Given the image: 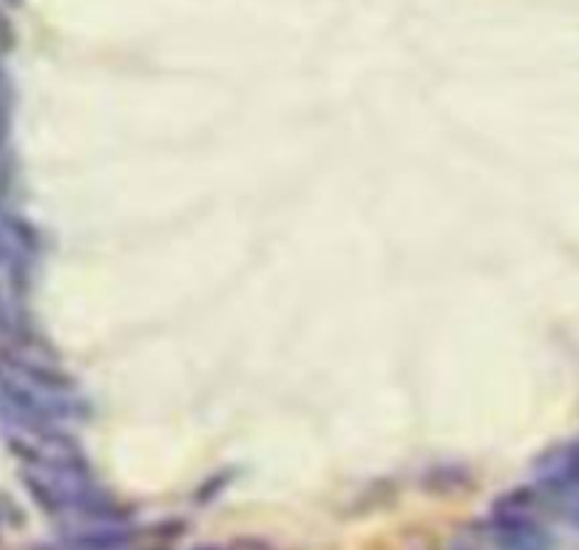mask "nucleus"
<instances>
[{
    "instance_id": "1",
    "label": "nucleus",
    "mask_w": 579,
    "mask_h": 550,
    "mask_svg": "<svg viewBox=\"0 0 579 550\" xmlns=\"http://www.w3.org/2000/svg\"><path fill=\"white\" fill-rule=\"evenodd\" d=\"M554 503H557V514L566 519L571 528H579V488L551 490Z\"/></svg>"
},
{
    "instance_id": "2",
    "label": "nucleus",
    "mask_w": 579,
    "mask_h": 550,
    "mask_svg": "<svg viewBox=\"0 0 579 550\" xmlns=\"http://www.w3.org/2000/svg\"><path fill=\"white\" fill-rule=\"evenodd\" d=\"M9 108H12V88H9L7 74L0 68V140H3L9 131Z\"/></svg>"
},
{
    "instance_id": "3",
    "label": "nucleus",
    "mask_w": 579,
    "mask_h": 550,
    "mask_svg": "<svg viewBox=\"0 0 579 550\" xmlns=\"http://www.w3.org/2000/svg\"><path fill=\"white\" fill-rule=\"evenodd\" d=\"M12 43H14L12 23H9L7 18H3V14H0V48H3V52H7V48H12Z\"/></svg>"
},
{
    "instance_id": "4",
    "label": "nucleus",
    "mask_w": 579,
    "mask_h": 550,
    "mask_svg": "<svg viewBox=\"0 0 579 550\" xmlns=\"http://www.w3.org/2000/svg\"><path fill=\"white\" fill-rule=\"evenodd\" d=\"M32 550H57V548H52V544H34Z\"/></svg>"
},
{
    "instance_id": "5",
    "label": "nucleus",
    "mask_w": 579,
    "mask_h": 550,
    "mask_svg": "<svg viewBox=\"0 0 579 550\" xmlns=\"http://www.w3.org/2000/svg\"><path fill=\"white\" fill-rule=\"evenodd\" d=\"M452 550H472V548H467V544H454Z\"/></svg>"
},
{
    "instance_id": "6",
    "label": "nucleus",
    "mask_w": 579,
    "mask_h": 550,
    "mask_svg": "<svg viewBox=\"0 0 579 550\" xmlns=\"http://www.w3.org/2000/svg\"><path fill=\"white\" fill-rule=\"evenodd\" d=\"M0 187H3V171H0Z\"/></svg>"
},
{
    "instance_id": "7",
    "label": "nucleus",
    "mask_w": 579,
    "mask_h": 550,
    "mask_svg": "<svg viewBox=\"0 0 579 550\" xmlns=\"http://www.w3.org/2000/svg\"><path fill=\"white\" fill-rule=\"evenodd\" d=\"M200 550H219V548H200Z\"/></svg>"
},
{
    "instance_id": "8",
    "label": "nucleus",
    "mask_w": 579,
    "mask_h": 550,
    "mask_svg": "<svg viewBox=\"0 0 579 550\" xmlns=\"http://www.w3.org/2000/svg\"><path fill=\"white\" fill-rule=\"evenodd\" d=\"M12 3H18V0H12Z\"/></svg>"
}]
</instances>
